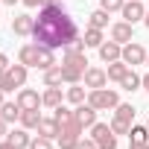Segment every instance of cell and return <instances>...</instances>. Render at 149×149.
I'll use <instances>...</instances> for the list:
<instances>
[{
    "label": "cell",
    "mask_w": 149,
    "mask_h": 149,
    "mask_svg": "<svg viewBox=\"0 0 149 149\" xmlns=\"http://www.w3.org/2000/svg\"><path fill=\"white\" fill-rule=\"evenodd\" d=\"M85 47H100L102 44V29H97V26H88V32H85Z\"/></svg>",
    "instance_id": "d4e9b609"
},
{
    "label": "cell",
    "mask_w": 149,
    "mask_h": 149,
    "mask_svg": "<svg viewBox=\"0 0 149 149\" xmlns=\"http://www.w3.org/2000/svg\"><path fill=\"white\" fill-rule=\"evenodd\" d=\"M108 15H111V12H105V9H97V12H91V26H97V29L108 26Z\"/></svg>",
    "instance_id": "83f0119b"
},
{
    "label": "cell",
    "mask_w": 149,
    "mask_h": 149,
    "mask_svg": "<svg viewBox=\"0 0 149 149\" xmlns=\"http://www.w3.org/2000/svg\"><path fill=\"white\" fill-rule=\"evenodd\" d=\"M0 149H15V146H12L9 140H3V143H0Z\"/></svg>",
    "instance_id": "74e56055"
},
{
    "label": "cell",
    "mask_w": 149,
    "mask_h": 149,
    "mask_svg": "<svg viewBox=\"0 0 149 149\" xmlns=\"http://www.w3.org/2000/svg\"><path fill=\"white\" fill-rule=\"evenodd\" d=\"M15 102L21 105V111H29V108H38V105H41V97H38V91H32V88H21L18 97H15Z\"/></svg>",
    "instance_id": "30bf717a"
},
{
    "label": "cell",
    "mask_w": 149,
    "mask_h": 149,
    "mask_svg": "<svg viewBox=\"0 0 149 149\" xmlns=\"http://www.w3.org/2000/svg\"><path fill=\"white\" fill-rule=\"evenodd\" d=\"M146 149H149V143H146Z\"/></svg>",
    "instance_id": "f6af8a7d"
},
{
    "label": "cell",
    "mask_w": 149,
    "mask_h": 149,
    "mask_svg": "<svg viewBox=\"0 0 149 149\" xmlns=\"http://www.w3.org/2000/svg\"><path fill=\"white\" fill-rule=\"evenodd\" d=\"M134 24H129V21H120V24H114L111 26V41H117V44H129L132 41V29Z\"/></svg>",
    "instance_id": "7c38bea8"
},
{
    "label": "cell",
    "mask_w": 149,
    "mask_h": 149,
    "mask_svg": "<svg viewBox=\"0 0 149 149\" xmlns=\"http://www.w3.org/2000/svg\"><path fill=\"white\" fill-rule=\"evenodd\" d=\"M114 117H120V120H134V105H129V102H120L117 108H114Z\"/></svg>",
    "instance_id": "f1b7e54d"
},
{
    "label": "cell",
    "mask_w": 149,
    "mask_h": 149,
    "mask_svg": "<svg viewBox=\"0 0 149 149\" xmlns=\"http://www.w3.org/2000/svg\"><path fill=\"white\" fill-rule=\"evenodd\" d=\"M53 117H56V123H58V129H67V126H79V123H76V114H73L70 108H64V105H58V108H53Z\"/></svg>",
    "instance_id": "4fadbf2b"
},
{
    "label": "cell",
    "mask_w": 149,
    "mask_h": 149,
    "mask_svg": "<svg viewBox=\"0 0 149 149\" xmlns=\"http://www.w3.org/2000/svg\"><path fill=\"white\" fill-rule=\"evenodd\" d=\"M38 123H41V111H38V108L21 111V126H24V129H38Z\"/></svg>",
    "instance_id": "44dd1931"
},
{
    "label": "cell",
    "mask_w": 149,
    "mask_h": 149,
    "mask_svg": "<svg viewBox=\"0 0 149 149\" xmlns=\"http://www.w3.org/2000/svg\"><path fill=\"white\" fill-rule=\"evenodd\" d=\"M82 82H85V88H88V91L105 88V82H108V73H105V70H100V67H88V70H85V76H82Z\"/></svg>",
    "instance_id": "52a82bcc"
},
{
    "label": "cell",
    "mask_w": 149,
    "mask_h": 149,
    "mask_svg": "<svg viewBox=\"0 0 149 149\" xmlns=\"http://www.w3.org/2000/svg\"><path fill=\"white\" fill-rule=\"evenodd\" d=\"M58 0H41V6H56Z\"/></svg>",
    "instance_id": "8d00e7d4"
},
{
    "label": "cell",
    "mask_w": 149,
    "mask_h": 149,
    "mask_svg": "<svg viewBox=\"0 0 149 149\" xmlns=\"http://www.w3.org/2000/svg\"><path fill=\"white\" fill-rule=\"evenodd\" d=\"M140 85H143V79L137 76V73H134L132 67H129V73H126V76L120 79V88H123V91H137Z\"/></svg>",
    "instance_id": "603a6c76"
},
{
    "label": "cell",
    "mask_w": 149,
    "mask_h": 149,
    "mask_svg": "<svg viewBox=\"0 0 149 149\" xmlns=\"http://www.w3.org/2000/svg\"><path fill=\"white\" fill-rule=\"evenodd\" d=\"M3 102H6V100H3V91H0V105H3Z\"/></svg>",
    "instance_id": "7bdbcfd3"
},
{
    "label": "cell",
    "mask_w": 149,
    "mask_h": 149,
    "mask_svg": "<svg viewBox=\"0 0 149 149\" xmlns=\"http://www.w3.org/2000/svg\"><path fill=\"white\" fill-rule=\"evenodd\" d=\"M32 29H35V18L32 15H18L15 21H12V32L15 35H32Z\"/></svg>",
    "instance_id": "8fae6325"
},
{
    "label": "cell",
    "mask_w": 149,
    "mask_h": 149,
    "mask_svg": "<svg viewBox=\"0 0 149 149\" xmlns=\"http://www.w3.org/2000/svg\"><path fill=\"white\" fill-rule=\"evenodd\" d=\"M88 102H91L97 111H102V108H117V105H120V97H117V91L97 88V91H91V94H88Z\"/></svg>",
    "instance_id": "3957f363"
},
{
    "label": "cell",
    "mask_w": 149,
    "mask_h": 149,
    "mask_svg": "<svg viewBox=\"0 0 149 149\" xmlns=\"http://www.w3.org/2000/svg\"><path fill=\"white\" fill-rule=\"evenodd\" d=\"M91 137L97 140L100 149H117V134L111 132L108 123H94L91 126Z\"/></svg>",
    "instance_id": "277c9868"
},
{
    "label": "cell",
    "mask_w": 149,
    "mask_h": 149,
    "mask_svg": "<svg viewBox=\"0 0 149 149\" xmlns=\"http://www.w3.org/2000/svg\"><path fill=\"white\" fill-rule=\"evenodd\" d=\"M61 64H70V67H79V70H88L85 64H88V58H85V53H64V61Z\"/></svg>",
    "instance_id": "cb8c5ba5"
},
{
    "label": "cell",
    "mask_w": 149,
    "mask_h": 149,
    "mask_svg": "<svg viewBox=\"0 0 149 149\" xmlns=\"http://www.w3.org/2000/svg\"><path fill=\"white\" fill-rule=\"evenodd\" d=\"M29 149H53V140H50V137H44V134H38V137L29 143Z\"/></svg>",
    "instance_id": "1f68e13d"
},
{
    "label": "cell",
    "mask_w": 149,
    "mask_h": 149,
    "mask_svg": "<svg viewBox=\"0 0 149 149\" xmlns=\"http://www.w3.org/2000/svg\"><path fill=\"white\" fill-rule=\"evenodd\" d=\"M120 12H123V21H129V24H137V21L146 18V6L140 3V0H129Z\"/></svg>",
    "instance_id": "9c48e42d"
},
{
    "label": "cell",
    "mask_w": 149,
    "mask_h": 149,
    "mask_svg": "<svg viewBox=\"0 0 149 149\" xmlns=\"http://www.w3.org/2000/svg\"><path fill=\"white\" fill-rule=\"evenodd\" d=\"M61 82H64V76H61V64H58V67L53 64V67L44 70V85H47V88H58Z\"/></svg>",
    "instance_id": "2e32d148"
},
{
    "label": "cell",
    "mask_w": 149,
    "mask_h": 149,
    "mask_svg": "<svg viewBox=\"0 0 149 149\" xmlns=\"http://www.w3.org/2000/svg\"><path fill=\"white\" fill-rule=\"evenodd\" d=\"M105 73H108V79H114V82H120V79L126 76V73H129V64H126L123 58H120V61H111Z\"/></svg>",
    "instance_id": "7402d4cb"
},
{
    "label": "cell",
    "mask_w": 149,
    "mask_h": 149,
    "mask_svg": "<svg viewBox=\"0 0 149 149\" xmlns=\"http://www.w3.org/2000/svg\"><path fill=\"white\" fill-rule=\"evenodd\" d=\"M146 126H149V120H146Z\"/></svg>",
    "instance_id": "bcb514c9"
},
{
    "label": "cell",
    "mask_w": 149,
    "mask_h": 149,
    "mask_svg": "<svg viewBox=\"0 0 149 149\" xmlns=\"http://www.w3.org/2000/svg\"><path fill=\"white\" fill-rule=\"evenodd\" d=\"M76 149H100V146H97V140H94V137H79Z\"/></svg>",
    "instance_id": "d6a6232c"
},
{
    "label": "cell",
    "mask_w": 149,
    "mask_h": 149,
    "mask_svg": "<svg viewBox=\"0 0 149 149\" xmlns=\"http://www.w3.org/2000/svg\"><path fill=\"white\" fill-rule=\"evenodd\" d=\"M143 24H146V26H149V9H146V18H143Z\"/></svg>",
    "instance_id": "b9f144b4"
},
{
    "label": "cell",
    "mask_w": 149,
    "mask_h": 149,
    "mask_svg": "<svg viewBox=\"0 0 149 149\" xmlns=\"http://www.w3.org/2000/svg\"><path fill=\"white\" fill-rule=\"evenodd\" d=\"M6 140H9L15 149H29V143H32V137L26 134V129H15V132H9Z\"/></svg>",
    "instance_id": "9a60e30c"
},
{
    "label": "cell",
    "mask_w": 149,
    "mask_h": 149,
    "mask_svg": "<svg viewBox=\"0 0 149 149\" xmlns=\"http://www.w3.org/2000/svg\"><path fill=\"white\" fill-rule=\"evenodd\" d=\"M58 132H61V129H58L56 117H50V120H44V117H41V123H38V134H44V137H50V140H53V137H58Z\"/></svg>",
    "instance_id": "d6986e66"
},
{
    "label": "cell",
    "mask_w": 149,
    "mask_h": 149,
    "mask_svg": "<svg viewBox=\"0 0 149 149\" xmlns=\"http://www.w3.org/2000/svg\"><path fill=\"white\" fill-rule=\"evenodd\" d=\"M73 114H76V123H79L82 129H91V126L97 123V108H94L91 102H79L76 108H73Z\"/></svg>",
    "instance_id": "5b68a950"
},
{
    "label": "cell",
    "mask_w": 149,
    "mask_h": 149,
    "mask_svg": "<svg viewBox=\"0 0 149 149\" xmlns=\"http://www.w3.org/2000/svg\"><path fill=\"white\" fill-rule=\"evenodd\" d=\"M35 44L50 47V50H64L70 41L79 38V24L73 21V15L67 9H61V3L56 6H41L38 18H35V29H32Z\"/></svg>",
    "instance_id": "6da1fadb"
},
{
    "label": "cell",
    "mask_w": 149,
    "mask_h": 149,
    "mask_svg": "<svg viewBox=\"0 0 149 149\" xmlns=\"http://www.w3.org/2000/svg\"><path fill=\"white\" fill-rule=\"evenodd\" d=\"M132 149H146V143H132Z\"/></svg>",
    "instance_id": "ab89813d"
},
{
    "label": "cell",
    "mask_w": 149,
    "mask_h": 149,
    "mask_svg": "<svg viewBox=\"0 0 149 149\" xmlns=\"http://www.w3.org/2000/svg\"><path fill=\"white\" fill-rule=\"evenodd\" d=\"M146 64H149V56H146Z\"/></svg>",
    "instance_id": "ee69618b"
},
{
    "label": "cell",
    "mask_w": 149,
    "mask_h": 149,
    "mask_svg": "<svg viewBox=\"0 0 149 149\" xmlns=\"http://www.w3.org/2000/svg\"><path fill=\"white\" fill-rule=\"evenodd\" d=\"M126 6V0H100V9H105V12H120Z\"/></svg>",
    "instance_id": "4dcf8cb0"
},
{
    "label": "cell",
    "mask_w": 149,
    "mask_h": 149,
    "mask_svg": "<svg viewBox=\"0 0 149 149\" xmlns=\"http://www.w3.org/2000/svg\"><path fill=\"white\" fill-rule=\"evenodd\" d=\"M18 58L26 67H38V44H24L21 53H18Z\"/></svg>",
    "instance_id": "5bb4252c"
},
{
    "label": "cell",
    "mask_w": 149,
    "mask_h": 149,
    "mask_svg": "<svg viewBox=\"0 0 149 149\" xmlns=\"http://www.w3.org/2000/svg\"><path fill=\"white\" fill-rule=\"evenodd\" d=\"M129 137H132V143H149V126H132Z\"/></svg>",
    "instance_id": "484cf974"
},
{
    "label": "cell",
    "mask_w": 149,
    "mask_h": 149,
    "mask_svg": "<svg viewBox=\"0 0 149 149\" xmlns=\"http://www.w3.org/2000/svg\"><path fill=\"white\" fill-rule=\"evenodd\" d=\"M0 134H9V132H6V120H3V117H0Z\"/></svg>",
    "instance_id": "d590c367"
},
{
    "label": "cell",
    "mask_w": 149,
    "mask_h": 149,
    "mask_svg": "<svg viewBox=\"0 0 149 149\" xmlns=\"http://www.w3.org/2000/svg\"><path fill=\"white\" fill-rule=\"evenodd\" d=\"M3 70H9V58H6L3 53H0V73H3Z\"/></svg>",
    "instance_id": "836d02e7"
},
{
    "label": "cell",
    "mask_w": 149,
    "mask_h": 149,
    "mask_svg": "<svg viewBox=\"0 0 149 149\" xmlns=\"http://www.w3.org/2000/svg\"><path fill=\"white\" fill-rule=\"evenodd\" d=\"M3 3H6V6H15V3H18V0H3Z\"/></svg>",
    "instance_id": "60d3db41"
},
{
    "label": "cell",
    "mask_w": 149,
    "mask_h": 149,
    "mask_svg": "<svg viewBox=\"0 0 149 149\" xmlns=\"http://www.w3.org/2000/svg\"><path fill=\"white\" fill-rule=\"evenodd\" d=\"M24 6H29V9H35V6H41V0H21Z\"/></svg>",
    "instance_id": "e575fe53"
},
{
    "label": "cell",
    "mask_w": 149,
    "mask_h": 149,
    "mask_svg": "<svg viewBox=\"0 0 149 149\" xmlns=\"http://www.w3.org/2000/svg\"><path fill=\"white\" fill-rule=\"evenodd\" d=\"M53 64H56V50L38 44V70H47V67H53Z\"/></svg>",
    "instance_id": "e0dca14e"
},
{
    "label": "cell",
    "mask_w": 149,
    "mask_h": 149,
    "mask_svg": "<svg viewBox=\"0 0 149 149\" xmlns=\"http://www.w3.org/2000/svg\"><path fill=\"white\" fill-rule=\"evenodd\" d=\"M41 105L58 108V105H61V88H47V91L41 94Z\"/></svg>",
    "instance_id": "ac0fdd59"
},
{
    "label": "cell",
    "mask_w": 149,
    "mask_h": 149,
    "mask_svg": "<svg viewBox=\"0 0 149 149\" xmlns=\"http://www.w3.org/2000/svg\"><path fill=\"white\" fill-rule=\"evenodd\" d=\"M24 85H26V64H9V70L0 73V91L3 94L24 88Z\"/></svg>",
    "instance_id": "7a4b0ae2"
},
{
    "label": "cell",
    "mask_w": 149,
    "mask_h": 149,
    "mask_svg": "<svg viewBox=\"0 0 149 149\" xmlns=\"http://www.w3.org/2000/svg\"><path fill=\"white\" fill-rule=\"evenodd\" d=\"M97 50H100V58H102L105 64H111V61H120V58H123V44H117V41H102Z\"/></svg>",
    "instance_id": "ba28073f"
},
{
    "label": "cell",
    "mask_w": 149,
    "mask_h": 149,
    "mask_svg": "<svg viewBox=\"0 0 149 149\" xmlns=\"http://www.w3.org/2000/svg\"><path fill=\"white\" fill-rule=\"evenodd\" d=\"M111 132H114V134H129V132H132V123L114 117V120H111Z\"/></svg>",
    "instance_id": "f546056e"
},
{
    "label": "cell",
    "mask_w": 149,
    "mask_h": 149,
    "mask_svg": "<svg viewBox=\"0 0 149 149\" xmlns=\"http://www.w3.org/2000/svg\"><path fill=\"white\" fill-rule=\"evenodd\" d=\"M123 61H126L129 67H134V64H143V61H146V50H143L140 44L129 41V44H123Z\"/></svg>",
    "instance_id": "8992f818"
},
{
    "label": "cell",
    "mask_w": 149,
    "mask_h": 149,
    "mask_svg": "<svg viewBox=\"0 0 149 149\" xmlns=\"http://www.w3.org/2000/svg\"><path fill=\"white\" fill-rule=\"evenodd\" d=\"M143 88H146V94H149V73L143 76Z\"/></svg>",
    "instance_id": "f35d334b"
},
{
    "label": "cell",
    "mask_w": 149,
    "mask_h": 149,
    "mask_svg": "<svg viewBox=\"0 0 149 149\" xmlns=\"http://www.w3.org/2000/svg\"><path fill=\"white\" fill-rule=\"evenodd\" d=\"M67 100L73 102V105H79V102H85V88L76 82V85H70L67 88Z\"/></svg>",
    "instance_id": "4316f807"
},
{
    "label": "cell",
    "mask_w": 149,
    "mask_h": 149,
    "mask_svg": "<svg viewBox=\"0 0 149 149\" xmlns=\"http://www.w3.org/2000/svg\"><path fill=\"white\" fill-rule=\"evenodd\" d=\"M0 117H3L6 123L21 120V105H18V102H3V105H0Z\"/></svg>",
    "instance_id": "ffe728a7"
}]
</instances>
